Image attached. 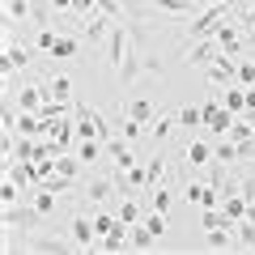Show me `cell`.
I'll list each match as a JSON object with an SVG mask.
<instances>
[{
  "label": "cell",
  "mask_w": 255,
  "mask_h": 255,
  "mask_svg": "<svg viewBox=\"0 0 255 255\" xmlns=\"http://www.w3.org/2000/svg\"><path fill=\"white\" fill-rule=\"evenodd\" d=\"M234 238H238V247H247V251H255V221H251V217L234 221Z\"/></svg>",
  "instance_id": "44dd1931"
},
{
  "label": "cell",
  "mask_w": 255,
  "mask_h": 255,
  "mask_svg": "<svg viewBox=\"0 0 255 255\" xmlns=\"http://www.w3.org/2000/svg\"><path fill=\"white\" fill-rule=\"evenodd\" d=\"M38 47H21L13 43V30H4V77H21L30 68V60H34Z\"/></svg>",
  "instance_id": "277c9868"
},
{
  "label": "cell",
  "mask_w": 255,
  "mask_h": 255,
  "mask_svg": "<svg viewBox=\"0 0 255 255\" xmlns=\"http://www.w3.org/2000/svg\"><path fill=\"white\" fill-rule=\"evenodd\" d=\"M145 196H149V209H157V213H170V204H174V187H166V183H157V187H149L145 191Z\"/></svg>",
  "instance_id": "d6986e66"
},
{
  "label": "cell",
  "mask_w": 255,
  "mask_h": 255,
  "mask_svg": "<svg viewBox=\"0 0 255 255\" xmlns=\"http://www.w3.org/2000/svg\"><path fill=\"white\" fill-rule=\"evenodd\" d=\"M4 98H13L21 111H43V102H47V90H43V85H34V81H21L17 90H4Z\"/></svg>",
  "instance_id": "ba28073f"
},
{
  "label": "cell",
  "mask_w": 255,
  "mask_h": 255,
  "mask_svg": "<svg viewBox=\"0 0 255 255\" xmlns=\"http://www.w3.org/2000/svg\"><path fill=\"white\" fill-rule=\"evenodd\" d=\"M47 55H51V60H77V55H81V34H60Z\"/></svg>",
  "instance_id": "e0dca14e"
},
{
  "label": "cell",
  "mask_w": 255,
  "mask_h": 255,
  "mask_svg": "<svg viewBox=\"0 0 255 255\" xmlns=\"http://www.w3.org/2000/svg\"><path fill=\"white\" fill-rule=\"evenodd\" d=\"M145 226L153 230L157 238H166V213H157V209H149V213H145Z\"/></svg>",
  "instance_id": "d4e9b609"
},
{
  "label": "cell",
  "mask_w": 255,
  "mask_h": 255,
  "mask_svg": "<svg viewBox=\"0 0 255 255\" xmlns=\"http://www.w3.org/2000/svg\"><path fill=\"white\" fill-rule=\"evenodd\" d=\"M183 162L196 166V170L209 166V162H213V136H191V145L183 149Z\"/></svg>",
  "instance_id": "5bb4252c"
},
{
  "label": "cell",
  "mask_w": 255,
  "mask_h": 255,
  "mask_svg": "<svg viewBox=\"0 0 255 255\" xmlns=\"http://www.w3.org/2000/svg\"><path fill=\"white\" fill-rule=\"evenodd\" d=\"M174 128H179V115H170V111H162V115H153V119H149V145H153V149H166V140H170V132H174Z\"/></svg>",
  "instance_id": "8fae6325"
},
{
  "label": "cell",
  "mask_w": 255,
  "mask_h": 255,
  "mask_svg": "<svg viewBox=\"0 0 255 255\" xmlns=\"http://www.w3.org/2000/svg\"><path fill=\"white\" fill-rule=\"evenodd\" d=\"M51 4H55L60 13H73V0H51Z\"/></svg>",
  "instance_id": "4316f807"
},
{
  "label": "cell",
  "mask_w": 255,
  "mask_h": 255,
  "mask_svg": "<svg viewBox=\"0 0 255 255\" xmlns=\"http://www.w3.org/2000/svg\"><path fill=\"white\" fill-rule=\"evenodd\" d=\"M217 55H221V43H217V38H196V43L187 47V64H191V68H200V73L217 60Z\"/></svg>",
  "instance_id": "30bf717a"
},
{
  "label": "cell",
  "mask_w": 255,
  "mask_h": 255,
  "mask_svg": "<svg viewBox=\"0 0 255 255\" xmlns=\"http://www.w3.org/2000/svg\"><path fill=\"white\" fill-rule=\"evenodd\" d=\"M115 191H119L115 174H90V179H85V187H81V200H85V204H107Z\"/></svg>",
  "instance_id": "8992f818"
},
{
  "label": "cell",
  "mask_w": 255,
  "mask_h": 255,
  "mask_svg": "<svg viewBox=\"0 0 255 255\" xmlns=\"http://www.w3.org/2000/svg\"><path fill=\"white\" fill-rule=\"evenodd\" d=\"M179 128H204V107H179Z\"/></svg>",
  "instance_id": "603a6c76"
},
{
  "label": "cell",
  "mask_w": 255,
  "mask_h": 255,
  "mask_svg": "<svg viewBox=\"0 0 255 255\" xmlns=\"http://www.w3.org/2000/svg\"><path fill=\"white\" fill-rule=\"evenodd\" d=\"M221 43V51H230V55H243V47L251 43V38H247V30H238V17H226L217 26V34H213Z\"/></svg>",
  "instance_id": "52a82bcc"
},
{
  "label": "cell",
  "mask_w": 255,
  "mask_h": 255,
  "mask_svg": "<svg viewBox=\"0 0 255 255\" xmlns=\"http://www.w3.org/2000/svg\"><path fill=\"white\" fill-rule=\"evenodd\" d=\"M111 26H115V17H111V13H102V9H94L90 17L77 21V34H81L85 47H102V43H107V34H111Z\"/></svg>",
  "instance_id": "7a4b0ae2"
},
{
  "label": "cell",
  "mask_w": 255,
  "mask_h": 255,
  "mask_svg": "<svg viewBox=\"0 0 255 255\" xmlns=\"http://www.w3.org/2000/svg\"><path fill=\"white\" fill-rule=\"evenodd\" d=\"M213 157H217V162H226V166L243 162V157H238V145H234V140H213Z\"/></svg>",
  "instance_id": "7402d4cb"
},
{
  "label": "cell",
  "mask_w": 255,
  "mask_h": 255,
  "mask_svg": "<svg viewBox=\"0 0 255 255\" xmlns=\"http://www.w3.org/2000/svg\"><path fill=\"white\" fill-rule=\"evenodd\" d=\"M204 247H209V251H234V247H238V238H234V226L204 230Z\"/></svg>",
  "instance_id": "9a60e30c"
},
{
  "label": "cell",
  "mask_w": 255,
  "mask_h": 255,
  "mask_svg": "<svg viewBox=\"0 0 255 255\" xmlns=\"http://www.w3.org/2000/svg\"><path fill=\"white\" fill-rule=\"evenodd\" d=\"M21 226L26 230H43L47 226V217L38 213V204L30 200V196L17 200V204H4V230H21Z\"/></svg>",
  "instance_id": "6da1fadb"
},
{
  "label": "cell",
  "mask_w": 255,
  "mask_h": 255,
  "mask_svg": "<svg viewBox=\"0 0 255 255\" xmlns=\"http://www.w3.org/2000/svg\"><path fill=\"white\" fill-rule=\"evenodd\" d=\"M68 238L77 243V251H94V247H102L98 226H94V213H73V221H68Z\"/></svg>",
  "instance_id": "3957f363"
},
{
  "label": "cell",
  "mask_w": 255,
  "mask_h": 255,
  "mask_svg": "<svg viewBox=\"0 0 255 255\" xmlns=\"http://www.w3.org/2000/svg\"><path fill=\"white\" fill-rule=\"evenodd\" d=\"M157 243H162V238H157L145 221H140V226H132V251H153Z\"/></svg>",
  "instance_id": "ffe728a7"
},
{
  "label": "cell",
  "mask_w": 255,
  "mask_h": 255,
  "mask_svg": "<svg viewBox=\"0 0 255 255\" xmlns=\"http://www.w3.org/2000/svg\"><path fill=\"white\" fill-rule=\"evenodd\" d=\"M73 153L81 157L85 166H94V162H102V157H107V140H77Z\"/></svg>",
  "instance_id": "ac0fdd59"
},
{
  "label": "cell",
  "mask_w": 255,
  "mask_h": 255,
  "mask_svg": "<svg viewBox=\"0 0 255 255\" xmlns=\"http://www.w3.org/2000/svg\"><path fill=\"white\" fill-rule=\"evenodd\" d=\"M238 85H255V60H238Z\"/></svg>",
  "instance_id": "484cf974"
},
{
  "label": "cell",
  "mask_w": 255,
  "mask_h": 255,
  "mask_svg": "<svg viewBox=\"0 0 255 255\" xmlns=\"http://www.w3.org/2000/svg\"><path fill=\"white\" fill-rule=\"evenodd\" d=\"M221 196H226V191H221V187H213L209 179H191L187 187H183V200H187V204H196V209H217V204H221Z\"/></svg>",
  "instance_id": "5b68a950"
},
{
  "label": "cell",
  "mask_w": 255,
  "mask_h": 255,
  "mask_svg": "<svg viewBox=\"0 0 255 255\" xmlns=\"http://www.w3.org/2000/svg\"><path fill=\"white\" fill-rule=\"evenodd\" d=\"M166 162H170V157H166V149H153V153L145 157V174H149V187L166 183ZM149 187H145V191H149Z\"/></svg>",
  "instance_id": "2e32d148"
},
{
  "label": "cell",
  "mask_w": 255,
  "mask_h": 255,
  "mask_svg": "<svg viewBox=\"0 0 255 255\" xmlns=\"http://www.w3.org/2000/svg\"><path fill=\"white\" fill-rule=\"evenodd\" d=\"M43 90H47V102H73V98H77L73 77H68V73H51V77L43 81Z\"/></svg>",
  "instance_id": "4fadbf2b"
},
{
  "label": "cell",
  "mask_w": 255,
  "mask_h": 255,
  "mask_svg": "<svg viewBox=\"0 0 255 255\" xmlns=\"http://www.w3.org/2000/svg\"><path fill=\"white\" fill-rule=\"evenodd\" d=\"M124 111H128L132 119H145V124H149V119L157 115V111H153V102H149V98H132V102H128Z\"/></svg>",
  "instance_id": "cb8c5ba5"
},
{
  "label": "cell",
  "mask_w": 255,
  "mask_h": 255,
  "mask_svg": "<svg viewBox=\"0 0 255 255\" xmlns=\"http://www.w3.org/2000/svg\"><path fill=\"white\" fill-rule=\"evenodd\" d=\"M73 238H64V234H34L26 238V251H43V255H64V251H73Z\"/></svg>",
  "instance_id": "7c38bea8"
},
{
  "label": "cell",
  "mask_w": 255,
  "mask_h": 255,
  "mask_svg": "<svg viewBox=\"0 0 255 255\" xmlns=\"http://www.w3.org/2000/svg\"><path fill=\"white\" fill-rule=\"evenodd\" d=\"M107 157L119 166V170H128V166L140 162V157H136V145H132L128 136H119V132H115V136H107Z\"/></svg>",
  "instance_id": "9c48e42d"
}]
</instances>
